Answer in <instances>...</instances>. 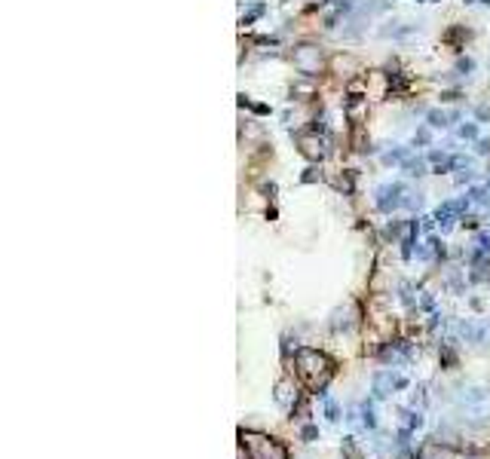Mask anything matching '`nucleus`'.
Listing matches in <instances>:
<instances>
[{
	"label": "nucleus",
	"mask_w": 490,
	"mask_h": 459,
	"mask_svg": "<svg viewBox=\"0 0 490 459\" xmlns=\"http://www.w3.org/2000/svg\"><path fill=\"white\" fill-rule=\"evenodd\" d=\"M426 123L436 129V132H445V129H450L454 123H450V110H445V107H429V114L423 117Z\"/></svg>",
	"instance_id": "nucleus-16"
},
{
	"label": "nucleus",
	"mask_w": 490,
	"mask_h": 459,
	"mask_svg": "<svg viewBox=\"0 0 490 459\" xmlns=\"http://www.w3.org/2000/svg\"><path fill=\"white\" fill-rule=\"evenodd\" d=\"M261 193L267 199H276V193H279V184L276 181H261Z\"/></svg>",
	"instance_id": "nucleus-32"
},
{
	"label": "nucleus",
	"mask_w": 490,
	"mask_h": 459,
	"mask_svg": "<svg viewBox=\"0 0 490 459\" xmlns=\"http://www.w3.org/2000/svg\"><path fill=\"white\" fill-rule=\"evenodd\" d=\"M478 181V172L475 169H466V172H454V184L457 187H472Z\"/></svg>",
	"instance_id": "nucleus-25"
},
{
	"label": "nucleus",
	"mask_w": 490,
	"mask_h": 459,
	"mask_svg": "<svg viewBox=\"0 0 490 459\" xmlns=\"http://www.w3.org/2000/svg\"><path fill=\"white\" fill-rule=\"evenodd\" d=\"M414 153L411 144H390L386 150H380V165L383 169H399V165Z\"/></svg>",
	"instance_id": "nucleus-10"
},
{
	"label": "nucleus",
	"mask_w": 490,
	"mask_h": 459,
	"mask_svg": "<svg viewBox=\"0 0 490 459\" xmlns=\"http://www.w3.org/2000/svg\"><path fill=\"white\" fill-rule=\"evenodd\" d=\"M417 4H441V0H417Z\"/></svg>",
	"instance_id": "nucleus-37"
},
{
	"label": "nucleus",
	"mask_w": 490,
	"mask_h": 459,
	"mask_svg": "<svg viewBox=\"0 0 490 459\" xmlns=\"http://www.w3.org/2000/svg\"><path fill=\"white\" fill-rule=\"evenodd\" d=\"M484 184H487V187H490V174H487V181H484Z\"/></svg>",
	"instance_id": "nucleus-40"
},
{
	"label": "nucleus",
	"mask_w": 490,
	"mask_h": 459,
	"mask_svg": "<svg viewBox=\"0 0 490 459\" xmlns=\"http://www.w3.org/2000/svg\"><path fill=\"white\" fill-rule=\"evenodd\" d=\"M331 328H334V330H349V328H353L349 309H337V312H334V321H331Z\"/></svg>",
	"instance_id": "nucleus-26"
},
{
	"label": "nucleus",
	"mask_w": 490,
	"mask_h": 459,
	"mask_svg": "<svg viewBox=\"0 0 490 459\" xmlns=\"http://www.w3.org/2000/svg\"><path fill=\"white\" fill-rule=\"evenodd\" d=\"M331 68H334L337 73H344V77H353V73L362 71V61L356 59V55H349V52H340L331 59Z\"/></svg>",
	"instance_id": "nucleus-13"
},
{
	"label": "nucleus",
	"mask_w": 490,
	"mask_h": 459,
	"mask_svg": "<svg viewBox=\"0 0 490 459\" xmlns=\"http://www.w3.org/2000/svg\"><path fill=\"white\" fill-rule=\"evenodd\" d=\"M408 190H411V184L402 181V178L380 184V187H374V208L380 211V215H386V217L395 215V211H402Z\"/></svg>",
	"instance_id": "nucleus-1"
},
{
	"label": "nucleus",
	"mask_w": 490,
	"mask_h": 459,
	"mask_svg": "<svg viewBox=\"0 0 490 459\" xmlns=\"http://www.w3.org/2000/svg\"><path fill=\"white\" fill-rule=\"evenodd\" d=\"M319 181H325L322 162H307V169L301 172V184H319Z\"/></svg>",
	"instance_id": "nucleus-21"
},
{
	"label": "nucleus",
	"mask_w": 490,
	"mask_h": 459,
	"mask_svg": "<svg viewBox=\"0 0 490 459\" xmlns=\"http://www.w3.org/2000/svg\"><path fill=\"white\" fill-rule=\"evenodd\" d=\"M472 119L475 123H490V105H478L472 110Z\"/></svg>",
	"instance_id": "nucleus-31"
},
{
	"label": "nucleus",
	"mask_w": 490,
	"mask_h": 459,
	"mask_svg": "<svg viewBox=\"0 0 490 459\" xmlns=\"http://www.w3.org/2000/svg\"><path fill=\"white\" fill-rule=\"evenodd\" d=\"M411 147L414 150H423V153H426V147H436V129L429 123H420L411 135Z\"/></svg>",
	"instance_id": "nucleus-11"
},
{
	"label": "nucleus",
	"mask_w": 490,
	"mask_h": 459,
	"mask_svg": "<svg viewBox=\"0 0 490 459\" xmlns=\"http://www.w3.org/2000/svg\"><path fill=\"white\" fill-rule=\"evenodd\" d=\"M331 184H334V190H340L344 196H353L356 193V172L353 169H346V172H340L331 178Z\"/></svg>",
	"instance_id": "nucleus-18"
},
{
	"label": "nucleus",
	"mask_w": 490,
	"mask_h": 459,
	"mask_svg": "<svg viewBox=\"0 0 490 459\" xmlns=\"http://www.w3.org/2000/svg\"><path fill=\"white\" fill-rule=\"evenodd\" d=\"M301 435H303V438H307V441H313V438H316V435H319V429H316V426H307V429H303V431H301Z\"/></svg>",
	"instance_id": "nucleus-36"
},
{
	"label": "nucleus",
	"mask_w": 490,
	"mask_h": 459,
	"mask_svg": "<svg viewBox=\"0 0 490 459\" xmlns=\"http://www.w3.org/2000/svg\"><path fill=\"white\" fill-rule=\"evenodd\" d=\"M420 31V25H411V22H399V18H390V22H383L377 28V37H383V40H395V43H404L408 37H414Z\"/></svg>",
	"instance_id": "nucleus-7"
},
{
	"label": "nucleus",
	"mask_w": 490,
	"mask_h": 459,
	"mask_svg": "<svg viewBox=\"0 0 490 459\" xmlns=\"http://www.w3.org/2000/svg\"><path fill=\"white\" fill-rule=\"evenodd\" d=\"M466 169H475V156L469 153H454V172H466Z\"/></svg>",
	"instance_id": "nucleus-27"
},
{
	"label": "nucleus",
	"mask_w": 490,
	"mask_h": 459,
	"mask_svg": "<svg viewBox=\"0 0 490 459\" xmlns=\"http://www.w3.org/2000/svg\"><path fill=\"white\" fill-rule=\"evenodd\" d=\"M291 138L307 162H325V156L331 153V144H334L331 135H319V132H310V129H298V132L291 129Z\"/></svg>",
	"instance_id": "nucleus-2"
},
{
	"label": "nucleus",
	"mask_w": 490,
	"mask_h": 459,
	"mask_svg": "<svg viewBox=\"0 0 490 459\" xmlns=\"http://www.w3.org/2000/svg\"><path fill=\"white\" fill-rule=\"evenodd\" d=\"M404 417V426L408 429H420L423 426V410H402Z\"/></svg>",
	"instance_id": "nucleus-29"
},
{
	"label": "nucleus",
	"mask_w": 490,
	"mask_h": 459,
	"mask_svg": "<svg viewBox=\"0 0 490 459\" xmlns=\"http://www.w3.org/2000/svg\"><path fill=\"white\" fill-rule=\"evenodd\" d=\"M469 37H472L469 28H450V31L445 34V40H457V52H463V46H466Z\"/></svg>",
	"instance_id": "nucleus-23"
},
{
	"label": "nucleus",
	"mask_w": 490,
	"mask_h": 459,
	"mask_svg": "<svg viewBox=\"0 0 490 459\" xmlns=\"http://www.w3.org/2000/svg\"><path fill=\"white\" fill-rule=\"evenodd\" d=\"M294 358H298L301 374L307 376L310 383H316V380H319V374H328V371H331V362H328V358L319 352V349L303 346V349H298V352H294Z\"/></svg>",
	"instance_id": "nucleus-5"
},
{
	"label": "nucleus",
	"mask_w": 490,
	"mask_h": 459,
	"mask_svg": "<svg viewBox=\"0 0 490 459\" xmlns=\"http://www.w3.org/2000/svg\"><path fill=\"white\" fill-rule=\"evenodd\" d=\"M411 380L392 367H383V371H374V395L377 398H386L392 389H408Z\"/></svg>",
	"instance_id": "nucleus-6"
},
{
	"label": "nucleus",
	"mask_w": 490,
	"mask_h": 459,
	"mask_svg": "<svg viewBox=\"0 0 490 459\" xmlns=\"http://www.w3.org/2000/svg\"><path fill=\"white\" fill-rule=\"evenodd\" d=\"M264 13H267V4H264V0H248L245 9H243V18H239V25H245V28L255 25Z\"/></svg>",
	"instance_id": "nucleus-17"
},
{
	"label": "nucleus",
	"mask_w": 490,
	"mask_h": 459,
	"mask_svg": "<svg viewBox=\"0 0 490 459\" xmlns=\"http://www.w3.org/2000/svg\"><path fill=\"white\" fill-rule=\"evenodd\" d=\"M463 4H466V6H472V4H478V0H463Z\"/></svg>",
	"instance_id": "nucleus-38"
},
{
	"label": "nucleus",
	"mask_w": 490,
	"mask_h": 459,
	"mask_svg": "<svg viewBox=\"0 0 490 459\" xmlns=\"http://www.w3.org/2000/svg\"><path fill=\"white\" fill-rule=\"evenodd\" d=\"M475 156H490V138H478V141H475Z\"/></svg>",
	"instance_id": "nucleus-35"
},
{
	"label": "nucleus",
	"mask_w": 490,
	"mask_h": 459,
	"mask_svg": "<svg viewBox=\"0 0 490 459\" xmlns=\"http://www.w3.org/2000/svg\"><path fill=\"white\" fill-rule=\"evenodd\" d=\"M325 417H328V422H337L340 419V407L334 401H325Z\"/></svg>",
	"instance_id": "nucleus-34"
},
{
	"label": "nucleus",
	"mask_w": 490,
	"mask_h": 459,
	"mask_svg": "<svg viewBox=\"0 0 490 459\" xmlns=\"http://www.w3.org/2000/svg\"><path fill=\"white\" fill-rule=\"evenodd\" d=\"M426 160L432 165V174H450L454 172V153L445 150V147H429Z\"/></svg>",
	"instance_id": "nucleus-9"
},
{
	"label": "nucleus",
	"mask_w": 490,
	"mask_h": 459,
	"mask_svg": "<svg viewBox=\"0 0 490 459\" xmlns=\"http://www.w3.org/2000/svg\"><path fill=\"white\" fill-rule=\"evenodd\" d=\"M423 193H417V190H408V196H404V211H411V215H420V208H423Z\"/></svg>",
	"instance_id": "nucleus-22"
},
{
	"label": "nucleus",
	"mask_w": 490,
	"mask_h": 459,
	"mask_svg": "<svg viewBox=\"0 0 490 459\" xmlns=\"http://www.w3.org/2000/svg\"><path fill=\"white\" fill-rule=\"evenodd\" d=\"M457 404L472 419H490V392L482 389V386H463L457 392Z\"/></svg>",
	"instance_id": "nucleus-3"
},
{
	"label": "nucleus",
	"mask_w": 490,
	"mask_h": 459,
	"mask_svg": "<svg viewBox=\"0 0 490 459\" xmlns=\"http://www.w3.org/2000/svg\"><path fill=\"white\" fill-rule=\"evenodd\" d=\"M466 196L472 202V208H487L490 211V187L487 184H472V187H466Z\"/></svg>",
	"instance_id": "nucleus-15"
},
{
	"label": "nucleus",
	"mask_w": 490,
	"mask_h": 459,
	"mask_svg": "<svg viewBox=\"0 0 490 459\" xmlns=\"http://www.w3.org/2000/svg\"><path fill=\"white\" fill-rule=\"evenodd\" d=\"M291 61H294V68L301 71V77H313V80H316L319 71H322V64H325V61H322V46H313V43L294 46Z\"/></svg>",
	"instance_id": "nucleus-4"
},
{
	"label": "nucleus",
	"mask_w": 490,
	"mask_h": 459,
	"mask_svg": "<svg viewBox=\"0 0 490 459\" xmlns=\"http://www.w3.org/2000/svg\"><path fill=\"white\" fill-rule=\"evenodd\" d=\"M460 227L463 230H482V217H478L475 211H466V215L460 217Z\"/></svg>",
	"instance_id": "nucleus-30"
},
{
	"label": "nucleus",
	"mask_w": 490,
	"mask_h": 459,
	"mask_svg": "<svg viewBox=\"0 0 490 459\" xmlns=\"http://www.w3.org/2000/svg\"><path fill=\"white\" fill-rule=\"evenodd\" d=\"M362 426H365V429H374V426H377L374 401H365V404H362Z\"/></svg>",
	"instance_id": "nucleus-28"
},
{
	"label": "nucleus",
	"mask_w": 490,
	"mask_h": 459,
	"mask_svg": "<svg viewBox=\"0 0 490 459\" xmlns=\"http://www.w3.org/2000/svg\"><path fill=\"white\" fill-rule=\"evenodd\" d=\"M404 233H408V217L390 215V220L383 224V239H386V242H402Z\"/></svg>",
	"instance_id": "nucleus-12"
},
{
	"label": "nucleus",
	"mask_w": 490,
	"mask_h": 459,
	"mask_svg": "<svg viewBox=\"0 0 490 459\" xmlns=\"http://www.w3.org/2000/svg\"><path fill=\"white\" fill-rule=\"evenodd\" d=\"M475 68H478V61L472 59V55H463V52L457 55V61H454V73H457V80H469V77L475 73Z\"/></svg>",
	"instance_id": "nucleus-19"
},
{
	"label": "nucleus",
	"mask_w": 490,
	"mask_h": 459,
	"mask_svg": "<svg viewBox=\"0 0 490 459\" xmlns=\"http://www.w3.org/2000/svg\"><path fill=\"white\" fill-rule=\"evenodd\" d=\"M420 309H426V312L436 309V297L429 291H420Z\"/></svg>",
	"instance_id": "nucleus-33"
},
{
	"label": "nucleus",
	"mask_w": 490,
	"mask_h": 459,
	"mask_svg": "<svg viewBox=\"0 0 490 459\" xmlns=\"http://www.w3.org/2000/svg\"><path fill=\"white\" fill-rule=\"evenodd\" d=\"M478 4H482V6H490V0H478Z\"/></svg>",
	"instance_id": "nucleus-39"
},
{
	"label": "nucleus",
	"mask_w": 490,
	"mask_h": 459,
	"mask_svg": "<svg viewBox=\"0 0 490 459\" xmlns=\"http://www.w3.org/2000/svg\"><path fill=\"white\" fill-rule=\"evenodd\" d=\"M239 107H243V110H252L255 117H270V114H273L270 105H264V101H252L248 95H239Z\"/></svg>",
	"instance_id": "nucleus-20"
},
{
	"label": "nucleus",
	"mask_w": 490,
	"mask_h": 459,
	"mask_svg": "<svg viewBox=\"0 0 490 459\" xmlns=\"http://www.w3.org/2000/svg\"><path fill=\"white\" fill-rule=\"evenodd\" d=\"M438 101L441 105H460V101H466V95H463V89H441Z\"/></svg>",
	"instance_id": "nucleus-24"
},
{
	"label": "nucleus",
	"mask_w": 490,
	"mask_h": 459,
	"mask_svg": "<svg viewBox=\"0 0 490 459\" xmlns=\"http://www.w3.org/2000/svg\"><path fill=\"white\" fill-rule=\"evenodd\" d=\"M454 138L463 144H475L478 138H482V123H475V119H463L460 126H454Z\"/></svg>",
	"instance_id": "nucleus-14"
},
{
	"label": "nucleus",
	"mask_w": 490,
	"mask_h": 459,
	"mask_svg": "<svg viewBox=\"0 0 490 459\" xmlns=\"http://www.w3.org/2000/svg\"><path fill=\"white\" fill-rule=\"evenodd\" d=\"M399 172L404 174V178H417V181H420V178H426V174L432 172V165H429V160H426V153H417V150H414L408 160L399 165Z\"/></svg>",
	"instance_id": "nucleus-8"
}]
</instances>
